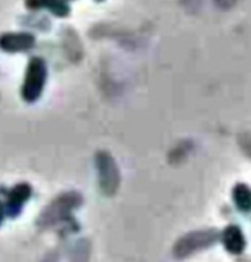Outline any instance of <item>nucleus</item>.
I'll return each mask as SVG.
<instances>
[{"instance_id":"1","label":"nucleus","mask_w":251,"mask_h":262,"mask_svg":"<svg viewBox=\"0 0 251 262\" xmlns=\"http://www.w3.org/2000/svg\"><path fill=\"white\" fill-rule=\"evenodd\" d=\"M46 77H48L46 63L41 58L34 57L26 66V75L21 88V97L25 101L34 103L35 100H38V97L43 92Z\"/></svg>"},{"instance_id":"2","label":"nucleus","mask_w":251,"mask_h":262,"mask_svg":"<svg viewBox=\"0 0 251 262\" xmlns=\"http://www.w3.org/2000/svg\"><path fill=\"white\" fill-rule=\"evenodd\" d=\"M216 238H218V233L213 230L190 233L178 241V244L175 246V256L186 258L189 255H193L195 252H198L201 249H207L212 244H215Z\"/></svg>"},{"instance_id":"3","label":"nucleus","mask_w":251,"mask_h":262,"mask_svg":"<svg viewBox=\"0 0 251 262\" xmlns=\"http://www.w3.org/2000/svg\"><path fill=\"white\" fill-rule=\"evenodd\" d=\"M98 170H100V184H101V189L107 193V195H112L117 192L118 189V181H120V175H118V170H117V166L113 163V160L101 152L98 155Z\"/></svg>"},{"instance_id":"4","label":"nucleus","mask_w":251,"mask_h":262,"mask_svg":"<svg viewBox=\"0 0 251 262\" xmlns=\"http://www.w3.org/2000/svg\"><path fill=\"white\" fill-rule=\"evenodd\" d=\"M77 204H80V196L75 193H67L55 200L41 215L40 221L43 224H52L61 220L71 209H74Z\"/></svg>"},{"instance_id":"5","label":"nucleus","mask_w":251,"mask_h":262,"mask_svg":"<svg viewBox=\"0 0 251 262\" xmlns=\"http://www.w3.org/2000/svg\"><path fill=\"white\" fill-rule=\"evenodd\" d=\"M35 43L34 35L26 32H8L0 35V48L6 52H23Z\"/></svg>"},{"instance_id":"6","label":"nucleus","mask_w":251,"mask_h":262,"mask_svg":"<svg viewBox=\"0 0 251 262\" xmlns=\"http://www.w3.org/2000/svg\"><path fill=\"white\" fill-rule=\"evenodd\" d=\"M31 196V187L28 184H18L17 187H14L9 193V198H8V212L11 216H15L23 204L26 203V200Z\"/></svg>"},{"instance_id":"7","label":"nucleus","mask_w":251,"mask_h":262,"mask_svg":"<svg viewBox=\"0 0 251 262\" xmlns=\"http://www.w3.org/2000/svg\"><path fill=\"white\" fill-rule=\"evenodd\" d=\"M224 246L230 253H235V255L242 253L245 249V238H244L242 230L236 226L227 227L224 232Z\"/></svg>"},{"instance_id":"8","label":"nucleus","mask_w":251,"mask_h":262,"mask_svg":"<svg viewBox=\"0 0 251 262\" xmlns=\"http://www.w3.org/2000/svg\"><path fill=\"white\" fill-rule=\"evenodd\" d=\"M26 6L31 9H49L58 17H66L71 11L64 0H26Z\"/></svg>"},{"instance_id":"9","label":"nucleus","mask_w":251,"mask_h":262,"mask_svg":"<svg viewBox=\"0 0 251 262\" xmlns=\"http://www.w3.org/2000/svg\"><path fill=\"white\" fill-rule=\"evenodd\" d=\"M235 201L236 206L242 210V212H248L250 210V189L245 184H239L235 187Z\"/></svg>"},{"instance_id":"10","label":"nucleus","mask_w":251,"mask_h":262,"mask_svg":"<svg viewBox=\"0 0 251 262\" xmlns=\"http://www.w3.org/2000/svg\"><path fill=\"white\" fill-rule=\"evenodd\" d=\"M3 215H5V209H3V206H2V203H0V223H2V220H3Z\"/></svg>"},{"instance_id":"11","label":"nucleus","mask_w":251,"mask_h":262,"mask_svg":"<svg viewBox=\"0 0 251 262\" xmlns=\"http://www.w3.org/2000/svg\"><path fill=\"white\" fill-rule=\"evenodd\" d=\"M98 2H100V0H98Z\"/></svg>"},{"instance_id":"12","label":"nucleus","mask_w":251,"mask_h":262,"mask_svg":"<svg viewBox=\"0 0 251 262\" xmlns=\"http://www.w3.org/2000/svg\"><path fill=\"white\" fill-rule=\"evenodd\" d=\"M64 2H66V0H64Z\"/></svg>"}]
</instances>
